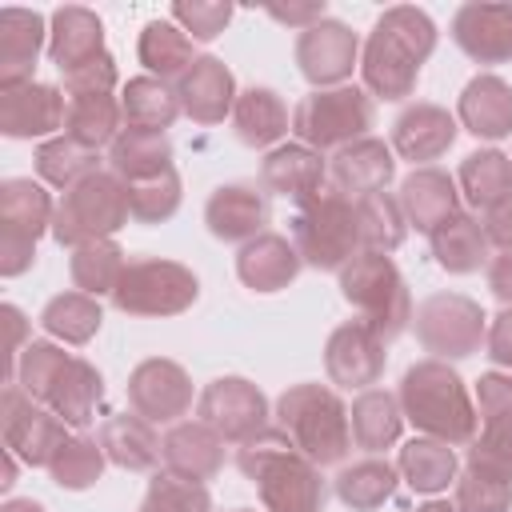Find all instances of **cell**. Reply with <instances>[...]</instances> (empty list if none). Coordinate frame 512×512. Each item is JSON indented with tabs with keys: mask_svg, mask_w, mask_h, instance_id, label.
<instances>
[{
	"mask_svg": "<svg viewBox=\"0 0 512 512\" xmlns=\"http://www.w3.org/2000/svg\"><path fill=\"white\" fill-rule=\"evenodd\" d=\"M128 404L148 424H180L192 408V376L164 356H148L128 372Z\"/></svg>",
	"mask_w": 512,
	"mask_h": 512,
	"instance_id": "cell-14",
	"label": "cell"
},
{
	"mask_svg": "<svg viewBox=\"0 0 512 512\" xmlns=\"http://www.w3.org/2000/svg\"><path fill=\"white\" fill-rule=\"evenodd\" d=\"M104 396V376L96 364H88L84 356H68V364L60 368V376L52 380V388L44 392V408H52L68 428H88L96 420V404Z\"/></svg>",
	"mask_w": 512,
	"mask_h": 512,
	"instance_id": "cell-32",
	"label": "cell"
},
{
	"mask_svg": "<svg viewBox=\"0 0 512 512\" xmlns=\"http://www.w3.org/2000/svg\"><path fill=\"white\" fill-rule=\"evenodd\" d=\"M168 20H176L192 36V44H208V40H216L228 28L232 4H220V0H180V4H172Z\"/></svg>",
	"mask_w": 512,
	"mask_h": 512,
	"instance_id": "cell-51",
	"label": "cell"
},
{
	"mask_svg": "<svg viewBox=\"0 0 512 512\" xmlns=\"http://www.w3.org/2000/svg\"><path fill=\"white\" fill-rule=\"evenodd\" d=\"M348 424H352L356 448L376 456V452H384L400 440L404 412H400V400L388 388H364L348 408Z\"/></svg>",
	"mask_w": 512,
	"mask_h": 512,
	"instance_id": "cell-36",
	"label": "cell"
},
{
	"mask_svg": "<svg viewBox=\"0 0 512 512\" xmlns=\"http://www.w3.org/2000/svg\"><path fill=\"white\" fill-rule=\"evenodd\" d=\"M180 200H184V188H180V172L168 168L152 180H140V184H128V204H132V220L136 224H164L180 212Z\"/></svg>",
	"mask_w": 512,
	"mask_h": 512,
	"instance_id": "cell-49",
	"label": "cell"
},
{
	"mask_svg": "<svg viewBox=\"0 0 512 512\" xmlns=\"http://www.w3.org/2000/svg\"><path fill=\"white\" fill-rule=\"evenodd\" d=\"M116 60L104 52L88 64H80L76 72L64 76V96H92V92H116Z\"/></svg>",
	"mask_w": 512,
	"mask_h": 512,
	"instance_id": "cell-52",
	"label": "cell"
},
{
	"mask_svg": "<svg viewBox=\"0 0 512 512\" xmlns=\"http://www.w3.org/2000/svg\"><path fill=\"white\" fill-rule=\"evenodd\" d=\"M400 212L408 220V228L432 236L444 220H452L460 212V188L456 180L444 172V168H412L404 180H400Z\"/></svg>",
	"mask_w": 512,
	"mask_h": 512,
	"instance_id": "cell-24",
	"label": "cell"
},
{
	"mask_svg": "<svg viewBox=\"0 0 512 512\" xmlns=\"http://www.w3.org/2000/svg\"><path fill=\"white\" fill-rule=\"evenodd\" d=\"M356 220H360V248L364 252H396L408 236V220L400 212V200L388 192L356 200Z\"/></svg>",
	"mask_w": 512,
	"mask_h": 512,
	"instance_id": "cell-46",
	"label": "cell"
},
{
	"mask_svg": "<svg viewBox=\"0 0 512 512\" xmlns=\"http://www.w3.org/2000/svg\"><path fill=\"white\" fill-rule=\"evenodd\" d=\"M140 512H212V496L196 480H184V476H172V472H156L148 480Z\"/></svg>",
	"mask_w": 512,
	"mask_h": 512,
	"instance_id": "cell-50",
	"label": "cell"
},
{
	"mask_svg": "<svg viewBox=\"0 0 512 512\" xmlns=\"http://www.w3.org/2000/svg\"><path fill=\"white\" fill-rule=\"evenodd\" d=\"M36 172L44 184L52 188H76L80 180H88L92 172H100V152L76 144L72 136H52L36 148Z\"/></svg>",
	"mask_w": 512,
	"mask_h": 512,
	"instance_id": "cell-45",
	"label": "cell"
},
{
	"mask_svg": "<svg viewBox=\"0 0 512 512\" xmlns=\"http://www.w3.org/2000/svg\"><path fill=\"white\" fill-rule=\"evenodd\" d=\"M296 68L312 88H340L360 68V40L340 20H320L296 36Z\"/></svg>",
	"mask_w": 512,
	"mask_h": 512,
	"instance_id": "cell-15",
	"label": "cell"
},
{
	"mask_svg": "<svg viewBox=\"0 0 512 512\" xmlns=\"http://www.w3.org/2000/svg\"><path fill=\"white\" fill-rule=\"evenodd\" d=\"M396 484H400V468L388 464V460H380V456H368V460H356V464L340 468L336 496L352 512H376L380 504L392 500Z\"/></svg>",
	"mask_w": 512,
	"mask_h": 512,
	"instance_id": "cell-42",
	"label": "cell"
},
{
	"mask_svg": "<svg viewBox=\"0 0 512 512\" xmlns=\"http://www.w3.org/2000/svg\"><path fill=\"white\" fill-rule=\"evenodd\" d=\"M0 316H4V328H8V376H4V384L12 380V372H16V360H20V352L28 348L24 344V332H28V320H24V312L16 308V304H4L0 308Z\"/></svg>",
	"mask_w": 512,
	"mask_h": 512,
	"instance_id": "cell-56",
	"label": "cell"
},
{
	"mask_svg": "<svg viewBox=\"0 0 512 512\" xmlns=\"http://www.w3.org/2000/svg\"><path fill=\"white\" fill-rule=\"evenodd\" d=\"M180 108L196 124H220L236 108V76L220 56H196V64L176 80Z\"/></svg>",
	"mask_w": 512,
	"mask_h": 512,
	"instance_id": "cell-22",
	"label": "cell"
},
{
	"mask_svg": "<svg viewBox=\"0 0 512 512\" xmlns=\"http://www.w3.org/2000/svg\"><path fill=\"white\" fill-rule=\"evenodd\" d=\"M484 236L496 252H512V196L484 212Z\"/></svg>",
	"mask_w": 512,
	"mask_h": 512,
	"instance_id": "cell-55",
	"label": "cell"
},
{
	"mask_svg": "<svg viewBox=\"0 0 512 512\" xmlns=\"http://www.w3.org/2000/svg\"><path fill=\"white\" fill-rule=\"evenodd\" d=\"M100 448L108 464L124 472H156L164 460V440L156 436V424H148L136 412H116L100 424Z\"/></svg>",
	"mask_w": 512,
	"mask_h": 512,
	"instance_id": "cell-31",
	"label": "cell"
},
{
	"mask_svg": "<svg viewBox=\"0 0 512 512\" xmlns=\"http://www.w3.org/2000/svg\"><path fill=\"white\" fill-rule=\"evenodd\" d=\"M456 188H460V196L476 212L496 208L500 200L512 196V156H504L496 148H480V152L464 156L460 176H456Z\"/></svg>",
	"mask_w": 512,
	"mask_h": 512,
	"instance_id": "cell-41",
	"label": "cell"
},
{
	"mask_svg": "<svg viewBox=\"0 0 512 512\" xmlns=\"http://www.w3.org/2000/svg\"><path fill=\"white\" fill-rule=\"evenodd\" d=\"M456 124L476 140L512 136V84L492 72L472 76L456 100Z\"/></svg>",
	"mask_w": 512,
	"mask_h": 512,
	"instance_id": "cell-26",
	"label": "cell"
},
{
	"mask_svg": "<svg viewBox=\"0 0 512 512\" xmlns=\"http://www.w3.org/2000/svg\"><path fill=\"white\" fill-rule=\"evenodd\" d=\"M232 512H252V508H232Z\"/></svg>",
	"mask_w": 512,
	"mask_h": 512,
	"instance_id": "cell-61",
	"label": "cell"
},
{
	"mask_svg": "<svg viewBox=\"0 0 512 512\" xmlns=\"http://www.w3.org/2000/svg\"><path fill=\"white\" fill-rule=\"evenodd\" d=\"M164 468L204 484L224 468V440L204 420H180L164 432Z\"/></svg>",
	"mask_w": 512,
	"mask_h": 512,
	"instance_id": "cell-30",
	"label": "cell"
},
{
	"mask_svg": "<svg viewBox=\"0 0 512 512\" xmlns=\"http://www.w3.org/2000/svg\"><path fill=\"white\" fill-rule=\"evenodd\" d=\"M56 204L44 184L12 176L0 184V276H24L36 264V240L52 232Z\"/></svg>",
	"mask_w": 512,
	"mask_h": 512,
	"instance_id": "cell-10",
	"label": "cell"
},
{
	"mask_svg": "<svg viewBox=\"0 0 512 512\" xmlns=\"http://www.w3.org/2000/svg\"><path fill=\"white\" fill-rule=\"evenodd\" d=\"M68 120V96L56 84L0 88V132L8 140H52Z\"/></svg>",
	"mask_w": 512,
	"mask_h": 512,
	"instance_id": "cell-17",
	"label": "cell"
},
{
	"mask_svg": "<svg viewBox=\"0 0 512 512\" xmlns=\"http://www.w3.org/2000/svg\"><path fill=\"white\" fill-rule=\"evenodd\" d=\"M276 428L296 444L300 456H308L316 468L344 464L352 452V424L348 408L336 388L328 384H292L276 400Z\"/></svg>",
	"mask_w": 512,
	"mask_h": 512,
	"instance_id": "cell-4",
	"label": "cell"
},
{
	"mask_svg": "<svg viewBox=\"0 0 512 512\" xmlns=\"http://www.w3.org/2000/svg\"><path fill=\"white\" fill-rule=\"evenodd\" d=\"M0 512H48L40 500H4Z\"/></svg>",
	"mask_w": 512,
	"mask_h": 512,
	"instance_id": "cell-58",
	"label": "cell"
},
{
	"mask_svg": "<svg viewBox=\"0 0 512 512\" xmlns=\"http://www.w3.org/2000/svg\"><path fill=\"white\" fill-rule=\"evenodd\" d=\"M136 56L140 64L148 68V76L156 80H180L192 64H196V48H192V36L176 24V20H148L144 32H140V44H136Z\"/></svg>",
	"mask_w": 512,
	"mask_h": 512,
	"instance_id": "cell-38",
	"label": "cell"
},
{
	"mask_svg": "<svg viewBox=\"0 0 512 512\" xmlns=\"http://www.w3.org/2000/svg\"><path fill=\"white\" fill-rule=\"evenodd\" d=\"M456 48L476 64L512 60V4H460L452 16Z\"/></svg>",
	"mask_w": 512,
	"mask_h": 512,
	"instance_id": "cell-21",
	"label": "cell"
},
{
	"mask_svg": "<svg viewBox=\"0 0 512 512\" xmlns=\"http://www.w3.org/2000/svg\"><path fill=\"white\" fill-rule=\"evenodd\" d=\"M384 340L364 320H344L324 340V372L336 388L364 392L384 376Z\"/></svg>",
	"mask_w": 512,
	"mask_h": 512,
	"instance_id": "cell-16",
	"label": "cell"
},
{
	"mask_svg": "<svg viewBox=\"0 0 512 512\" xmlns=\"http://www.w3.org/2000/svg\"><path fill=\"white\" fill-rule=\"evenodd\" d=\"M128 256L116 240H96V244H84V248H72L68 256V276L76 284V292L84 296H112L120 272H124Z\"/></svg>",
	"mask_w": 512,
	"mask_h": 512,
	"instance_id": "cell-44",
	"label": "cell"
},
{
	"mask_svg": "<svg viewBox=\"0 0 512 512\" xmlns=\"http://www.w3.org/2000/svg\"><path fill=\"white\" fill-rule=\"evenodd\" d=\"M0 432H4V448L28 468H48L68 440V424L52 408L36 404L16 380L4 384L0 392Z\"/></svg>",
	"mask_w": 512,
	"mask_h": 512,
	"instance_id": "cell-12",
	"label": "cell"
},
{
	"mask_svg": "<svg viewBox=\"0 0 512 512\" xmlns=\"http://www.w3.org/2000/svg\"><path fill=\"white\" fill-rule=\"evenodd\" d=\"M488 288L504 308H512V252H500L488 260Z\"/></svg>",
	"mask_w": 512,
	"mask_h": 512,
	"instance_id": "cell-57",
	"label": "cell"
},
{
	"mask_svg": "<svg viewBox=\"0 0 512 512\" xmlns=\"http://www.w3.org/2000/svg\"><path fill=\"white\" fill-rule=\"evenodd\" d=\"M428 240H432L436 264L444 272H452V276H472L492 256V244L484 236V224L476 216H468V212H456L452 220H444Z\"/></svg>",
	"mask_w": 512,
	"mask_h": 512,
	"instance_id": "cell-34",
	"label": "cell"
},
{
	"mask_svg": "<svg viewBox=\"0 0 512 512\" xmlns=\"http://www.w3.org/2000/svg\"><path fill=\"white\" fill-rule=\"evenodd\" d=\"M300 268H304L300 252L288 244V236H276V232H264V236L248 240L236 252V276H240V284L252 288V292H260V296L288 288L300 276Z\"/></svg>",
	"mask_w": 512,
	"mask_h": 512,
	"instance_id": "cell-29",
	"label": "cell"
},
{
	"mask_svg": "<svg viewBox=\"0 0 512 512\" xmlns=\"http://www.w3.org/2000/svg\"><path fill=\"white\" fill-rule=\"evenodd\" d=\"M456 512H512V476L468 460L456 476Z\"/></svg>",
	"mask_w": 512,
	"mask_h": 512,
	"instance_id": "cell-48",
	"label": "cell"
},
{
	"mask_svg": "<svg viewBox=\"0 0 512 512\" xmlns=\"http://www.w3.org/2000/svg\"><path fill=\"white\" fill-rule=\"evenodd\" d=\"M288 108L272 88H244L232 108V132L248 148H276L288 132Z\"/></svg>",
	"mask_w": 512,
	"mask_h": 512,
	"instance_id": "cell-35",
	"label": "cell"
},
{
	"mask_svg": "<svg viewBox=\"0 0 512 512\" xmlns=\"http://www.w3.org/2000/svg\"><path fill=\"white\" fill-rule=\"evenodd\" d=\"M412 332L432 360H464L480 352L488 340V316L472 296L460 292H436L416 304L412 312Z\"/></svg>",
	"mask_w": 512,
	"mask_h": 512,
	"instance_id": "cell-11",
	"label": "cell"
},
{
	"mask_svg": "<svg viewBox=\"0 0 512 512\" xmlns=\"http://www.w3.org/2000/svg\"><path fill=\"white\" fill-rule=\"evenodd\" d=\"M120 112H124V128L132 132H168L184 108H180V92L168 80L132 76L120 88Z\"/></svg>",
	"mask_w": 512,
	"mask_h": 512,
	"instance_id": "cell-33",
	"label": "cell"
},
{
	"mask_svg": "<svg viewBox=\"0 0 512 512\" xmlns=\"http://www.w3.org/2000/svg\"><path fill=\"white\" fill-rule=\"evenodd\" d=\"M328 176H332V188L344 192L348 200H364V196H376L392 184L396 176V156H392V144L376 140V136H364L348 148H340L332 160H328Z\"/></svg>",
	"mask_w": 512,
	"mask_h": 512,
	"instance_id": "cell-23",
	"label": "cell"
},
{
	"mask_svg": "<svg viewBox=\"0 0 512 512\" xmlns=\"http://www.w3.org/2000/svg\"><path fill=\"white\" fill-rule=\"evenodd\" d=\"M456 132H460V124L448 108L416 100L392 124V152L400 160H412V164L428 168V160H440L456 144Z\"/></svg>",
	"mask_w": 512,
	"mask_h": 512,
	"instance_id": "cell-20",
	"label": "cell"
},
{
	"mask_svg": "<svg viewBox=\"0 0 512 512\" xmlns=\"http://www.w3.org/2000/svg\"><path fill=\"white\" fill-rule=\"evenodd\" d=\"M264 12L276 20V24H288V28H312L324 20V0H304V4H264Z\"/></svg>",
	"mask_w": 512,
	"mask_h": 512,
	"instance_id": "cell-54",
	"label": "cell"
},
{
	"mask_svg": "<svg viewBox=\"0 0 512 512\" xmlns=\"http://www.w3.org/2000/svg\"><path fill=\"white\" fill-rule=\"evenodd\" d=\"M104 56V24L84 4H64L48 20V60L60 68V76L76 72L80 64Z\"/></svg>",
	"mask_w": 512,
	"mask_h": 512,
	"instance_id": "cell-27",
	"label": "cell"
},
{
	"mask_svg": "<svg viewBox=\"0 0 512 512\" xmlns=\"http://www.w3.org/2000/svg\"><path fill=\"white\" fill-rule=\"evenodd\" d=\"M436 48V24L424 8L392 4L376 16L364 48H360V80L368 96L408 100L416 92L420 68Z\"/></svg>",
	"mask_w": 512,
	"mask_h": 512,
	"instance_id": "cell-1",
	"label": "cell"
},
{
	"mask_svg": "<svg viewBox=\"0 0 512 512\" xmlns=\"http://www.w3.org/2000/svg\"><path fill=\"white\" fill-rule=\"evenodd\" d=\"M340 296L360 312V320L384 344L396 340L412 324L408 284H404L400 268L392 264V256H384V252H356L340 268Z\"/></svg>",
	"mask_w": 512,
	"mask_h": 512,
	"instance_id": "cell-6",
	"label": "cell"
},
{
	"mask_svg": "<svg viewBox=\"0 0 512 512\" xmlns=\"http://www.w3.org/2000/svg\"><path fill=\"white\" fill-rule=\"evenodd\" d=\"M272 208H268V192L256 188V184H220L208 204H204V224L216 240L224 244H248L256 236H264V224H268Z\"/></svg>",
	"mask_w": 512,
	"mask_h": 512,
	"instance_id": "cell-19",
	"label": "cell"
},
{
	"mask_svg": "<svg viewBox=\"0 0 512 512\" xmlns=\"http://www.w3.org/2000/svg\"><path fill=\"white\" fill-rule=\"evenodd\" d=\"M484 348H488V360L492 364H500V368L512 372V308H504L500 316H492Z\"/></svg>",
	"mask_w": 512,
	"mask_h": 512,
	"instance_id": "cell-53",
	"label": "cell"
},
{
	"mask_svg": "<svg viewBox=\"0 0 512 512\" xmlns=\"http://www.w3.org/2000/svg\"><path fill=\"white\" fill-rule=\"evenodd\" d=\"M12 484H16V456H12L8 448H4V472H0V488L8 492Z\"/></svg>",
	"mask_w": 512,
	"mask_h": 512,
	"instance_id": "cell-59",
	"label": "cell"
},
{
	"mask_svg": "<svg viewBox=\"0 0 512 512\" xmlns=\"http://www.w3.org/2000/svg\"><path fill=\"white\" fill-rule=\"evenodd\" d=\"M132 220L128 184L116 172H92L76 188H68L52 216V240L60 248H84L96 240H112Z\"/></svg>",
	"mask_w": 512,
	"mask_h": 512,
	"instance_id": "cell-7",
	"label": "cell"
},
{
	"mask_svg": "<svg viewBox=\"0 0 512 512\" xmlns=\"http://www.w3.org/2000/svg\"><path fill=\"white\" fill-rule=\"evenodd\" d=\"M324 176H328V160L316 148L300 144V140L296 144H276L260 164L264 192H276V196L296 200V204L312 200L324 188Z\"/></svg>",
	"mask_w": 512,
	"mask_h": 512,
	"instance_id": "cell-28",
	"label": "cell"
},
{
	"mask_svg": "<svg viewBox=\"0 0 512 512\" xmlns=\"http://www.w3.org/2000/svg\"><path fill=\"white\" fill-rule=\"evenodd\" d=\"M480 436L468 448V460L488 464L512 476V372H484L476 380Z\"/></svg>",
	"mask_w": 512,
	"mask_h": 512,
	"instance_id": "cell-18",
	"label": "cell"
},
{
	"mask_svg": "<svg viewBox=\"0 0 512 512\" xmlns=\"http://www.w3.org/2000/svg\"><path fill=\"white\" fill-rule=\"evenodd\" d=\"M196 296L200 280L192 268L164 256H136L124 264L108 300L124 316H180L196 304Z\"/></svg>",
	"mask_w": 512,
	"mask_h": 512,
	"instance_id": "cell-9",
	"label": "cell"
},
{
	"mask_svg": "<svg viewBox=\"0 0 512 512\" xmlns=\"http://www.w3.org/2000/svg\"><path fill=\"white\" fill-rule=\"evenodd\" d=\"M100 320H104V312H100V300L96 296H84V292H56L48 304H44V312H40V328L48 332V336H56L60 344H88L96 332H100Z\"/></svg>",
	"mask_w": 512,
	"mask_h": 512,
	"instance_id": "cell-43",
	"label": "cell"
},
{
	"mask_svg": "<svg viewBox=\"0 0 512 512\" xmlns=\"http://www.w3.org/2000/svg\"><path fill=\"white\" fill-rule=\"evenodd\" d=\"M400 480L412 488V492H424V496H436L444 492L448 484H456L460 468H456V448L444 444V440H432V436H412L404 448H400Z\"/></svg>",
	"mask_w": 512,
	"mask_h": 512,
	"instance_id": "cell-37",
	"label": "cell"
},
{
	"mask_svg": "<svg viewBox=\"0 0 512 512\" xmlns=\"http://www.w3.org/2000/svg\"><path fill=\"white\" fill-rule=\"evenodd\" d=\"M400 412L404 420L432 440H444L452 448L472 444L476 440V400L468 392V384L460 380L456 368H448V360H416L404 380H400Z\"/></svg>",
	"mask_w": 512,
	"mask_h": 512,
	"instance_id": "cell-2",
	"label": "cell"
},
{
	"mask_svg": "<svg viewBox=\"0 0 512 512\" xmlns=\"http://www.w3.org/2000/svg\"><path fill=\"white\" fill-rule=\"evenodd\" d=\"M44 48H48V24L40 12L0 8V88L28 84Z\"/></svg>",
	"mask_w": 512,
	"mask_h": 512,
	"instance_id": "cell-25",
	"label": "cell"
},
{
	"mask_svg": "<svg viewBox=\"0 0 512 512\" xmlns=\"http://www.w3.org/2000/svg\"><path fill=\"white\" fill-rule=\"evenodd\" d=\"M108 168L124 184H140V180H152V176L168 172L172 168L168 132H132V128H124L108 148Z\"/></svg>",
	"mask_w": 512,
	"mask_h": 512,
	"instance_id": "cell-39",
	"label": "cell"
},
{
	"mask_svg": "<svg viewBox=\"0 0 512 512\" xmlns=\"http://www.w3.org/2000/svg\"><path fill=\"white\" fill-rule=\"evenodd\" d=\"M416 512H456V504H448V500H428V504H420Z\"/></svg>",
	"mask_w": 512,
	"mask_h": 512,
	"instance_id": "cell-60",
	"label": "cell"
},
{
	"mask_svg": "<svg viewBox=\"0 0 512 512\" xmlns=\"http://www.w3.org/2000/svg\"><path fill=\"white\" fill-rule=\"evenodd\" d=\"M292 248L316 272H340L360 248V220L356 200L336 188H320L312 200L296 204L292 212Z\"/></svg>",
	"mask_w": 512,
	"mask_h": 512,
	"instance_id": "cell-5",
	"label": "cell"
},
{
	"mask_svg": "<svg viewBox=\"0 0 512 512\" xmlns=\"http://www.w3.org/2000/svg\"><path fill=\"white\" fill-rule=\"evenodd\" d=\"M236 468L256 484L264 512H320L324 480L320 468L296 452V444L268 424L260 436L236 448Z\"/></svg>",
	"mask_w": 512,
	"mask_h": 512,
	"instance_id": "cell-3",
	"label": "cell"
},
{
	"mask_svg": "<svg viewBox=\"0 0 512 512\" xmlns=\"http://www.w3.org/2000/svg\"><path fill=\"white\" fill-rule=\"evenodd\" d=\"M104 464H108V456L100 448V436H84L80 432V436H68L64 448L52 456L48 476L64 492H84L104 476Z\"/></svg>",
	"mask_w": 512,
	"mask_h": 512,
	"instance_id": "cell-47",
	"label": "cell"
},
{
	"mask_svg": "<svg viewBox=\"0 0 512 512\" xmlns=\"http://www.w3.org/2000/svg\"><path fill=\"white\" fill-rule=\"evenodd\" d=\"M376 120L372 96L364 88L340 84V88H312L296 108H292V132L300 136V144L324 152H340L356 140L368 136Z\"/></svg>",
	"mask_w": 512,
	"mask_h": 512,
	"instance_id": "cell-8",
	"label": "cell"
},
{
	"mask_svg": "<svg viewBox=\"0 0 512 512\" xmlns=\"http://www.w3.org/2000/svg\"><path fill=\"white\" fill-rule=\"evenodd\" d=\"M124 132V112H120V96L112 92H92V96H68V120H64V136H72L84 148H112V140Z\"/></svg>",
	"mask_w": 512,
	"mask_h": 512,
	"instance_id": "cell-40",
	"label": "cell"
},
{
	"mask_svg": "<svg viewBox=\"0 0 512 512\" xmlns=\"http://www.w3.org/2000/svg\"><path fill=\"white\" fill-rule=\"evenodd\" d=\"M268 400L244 376H216L196 396V420H204L224 444H248L268 428Z\"/></svg>",
	"mask_w": 512,
	"mask_h": 512,
	"instance_id": "cell-13",
	"label": "cell"
}]
</instances>
